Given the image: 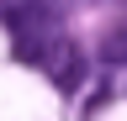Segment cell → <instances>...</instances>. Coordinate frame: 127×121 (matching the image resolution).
Wrapping results in <instances>:
<instances>
[{
    "label": "cell",
    "instance_id": "obj_1",
    "mask_svg": "<svg viewBox=\"0 0 127 121\" xmlns=\"http://www.w3.org/2000/svg\"><path fill=\"white\" fill-rule=\"evenodd\" d=\"M58 89H79V79H85V53L79 48H64V63H58Z\"/></svg>",
    "mask_w": 127,
    "mask_h": 121
},
{
    "label": "cell",
    "instance_id": "obj_2",
    "mask_svg": "<svg viewBox=\"0 0 127 121\" xmlns=\"http://www.w3.org/2000/svg\"><path fill=\"white\" fill-rule=\"evenodd\" d=\"M101 63H127V26L101 37Z\"/></svg>",
    "mask_w": 127,
    "mask_h": 121
},
{
    "label": "cell",
    "instance_id": "obj_3",
    "mask_svg": "<svg viewBox=\"0 0 127 121\" xmlns=\"http://www.w3.org/2000/svg\"><path fill=\"white\" fill-rule=\"evenodd\" d=\"M106 100H111V84H95V89H90V100H85V105H79V116H85V121H90L95 111H106Z\"/></svg>",
    "mask_w": 127,
    "mask_h": 121
}]
</instances>
